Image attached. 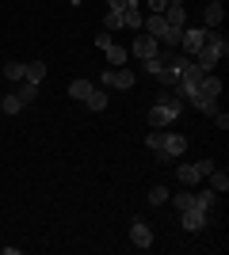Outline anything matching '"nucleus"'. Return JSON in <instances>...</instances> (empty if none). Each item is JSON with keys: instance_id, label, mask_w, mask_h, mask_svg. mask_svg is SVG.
<instances>
[{"instance_id": "1", "label": "nucleus", "mask_w": 229, "mask_h": 255, "mask_svg": "<svg viewBox=\"0 0 229 255\" xmlns=\"http://www.w3.org/2000/svg\"><path fill=\"white\" fill-rule=\"evenodd\" d=\"M142 31L153 34L161 46H180V34H184V31H176V27H168L161 11H149V15H145V19H142Z\"/></svg>"}, {"instance_id": "2", "label": "nucleus", "mask_w": 229, "mask_h": 255, "mask_svg": "<svg viewBox=\"0 0 229 255\" xmlns=\"http://www.w3.org/2000/svg\"><path fill=\"white\" fill-rule=\"evenodd\" d=\"M214 194L218 191H210V187H203V191H180V194H168V198H172V206L180 213L184 210H214Z\"/></svg>"}, {"instance_id": "3", "label": "nucleus", "mask_w": 229, "mask_h": 255, "mask_svg": "<svg viewBox=\"0 0 229 255\" xmlns=\"http://www.w3.org/2000/svg\"><path fill=\"white\" fill-rule=\"evenodd\" d=\"M176 118H180V107H172V103H161V99H157V103L149 107V126L153 129H164L168 122H176Z\"/></svg>"}, {"instance_id": "4", "label": "nucleus", "mask_w": 229, "mask_h": 255, "mask_svg": "<svg viewBox=\"0 0 229 255\" xmlns=\"http://www.w3.org/2000/svg\"><path fill=\"white\" fill-rule=\"evenodd\" d=\"M210 171H214V160H199V164H184V168L176 171V175H180V183H187V187H191V183L207 179Z\"/></svg>"}, {"instance_id": "5", "label": "nucleus", "mask_w": 229, "mask_h": 255, "mask_svg": "<svg viewBox=\"0 0 229 255\" xmlns=\"http://www.w3.org/2000/svg\"><path fill=\"white\" fill-rule=\"evenodd\" d=\"M130 50H134V57H138V61H149L153 53L161 50V42H157L153 34H145V31H142V34H138V38L130 42Z\"/></svg>"}, {"instance_id": "6", "label": "nucleus", "mask_w": 229, "mask_h": 255, "mask_svg": "<svg viewBox=\"0 0 229 255\" xmlns=\"http://www.w3.org/2000/svg\"><path fill=\"white\" fill-rule=\"evenodd\" d=\"M184 149H187V137H184V133H164L161 152H157V156H161V160H176Z\"/></svg>"}, {"instance_id": "7", "label": "nucleus", "mask_w": 229, "mask_h": 255, "mask_svg": "<svg viewBox=\"0 0 229 255\" xmlns=\"http://www.w3.org/2000/svg\"><path fill=\"white\" fill-rule=\"evenodd\" d=\"M130 244L142 248V252H145V248H153V229L142 221V217H134V221H130Z\"/></svg>"}, {"instance_id": "8", "label": "nucleus", "mask_w": 229, "mask_h": 255, "mask_svg": "<svg viewBox=\"0 0 229 255\" xmlns=\"http://www.w3.org/2000/svg\"><path fill=\"white\" fill-rule=\"evenodd\" d=\"M203 42H207V27H191V31L180 34V46L187 50V57H195V53L203 50Z\"/></svg>"}, {"instance_id": "9", "label": "nucleus", "mask_w": 229, "mask_h": 255, "mask_svg": "<svg viewBox=\"0 0 229 255\" xmlns=\"http://www.w3.org/2000/svg\"><path fill=\"white\" fill-rule=\"evenodd\" d=\"M99 80H103V88H134V73L130 69H107V73L99 76Z\"/></svg>"}, {"instance_id": "10", "label": "nucleus", "mask_w": 229, "mask_h": 255, "mask_svg": "<svg viewBox=\"0 0 229 255\" xmlns=\"http://www.w3.org/2000/svg\"><path fill=\"white\" fill-rule=\"evenodd\" d=\"M161 15H164V23H168V27H176V31H187V8H184V4H168Z\"/></svg>"}, {"instance_id": "11", "label": "nucleus", "mask_w": 229, "mask_h": 255, "mask_svg": "<svg viewBox=\"0 0 229 255\" xmlns=\"http://www.w3.org/2000/svg\"><path fill=\"white\" fill-rule=\"evenodd\" d=\"M207 210H184V217H180V225H184L187 233H203V229H207Z\"/></svg>"}, {"instance_id": "12", "label": "nucleus", "mask_w": 229, "mask_h": 255, "mask_svg": "<svg viewBox=\"0 0 229 255\" xmlns=\"http://www.w3.org/2000/svg\"><path fill=\"white\" fill-rule=\"evenodd\" d=\"M184 103H191L195 111H203V115H218V99L203 96V92H187V96H184Z\"/></svg>"}, {"instance_id": "13", "label": "nucleus", "mask_w": 229, "mask_h": 255, "mask_svg": "<svg viewBox=\"0 0 229 255\" xmlns=\"http://www.w3.org/2000/svg\"><path fill=\"white\" fill-rule=\"evenodd\" d=\"M119 15H122V27H126V31H142V19H145V15H142V8H138L134 0L119 11Z\"/></svg>"}, {"instance_id": "14", "label": "nucleus", "mask_w": 229, "mask_h": 255, "mask_svg": "<svg viewBox=\"0 0 229 255\" xmlns=\"http://www.w3.org/2000/svg\"><path fill=\"white\" fill-rule=\"evenodd\" d=\"M184 61H187V57H180L176 65H164L161 73H157V80H161L164 88H176V84H180V69H184Z\"/></svg>"}, {"instance_id": "15", "label": "nucleus", "mask_w": 229, "mask_h": 255, "mask_svg": "<svg viewBox=\"0 0 229 255\" xmlns=\"http://www.w3.org/2000/svg\"><path fill=\"white\" fill-rule=\"evenodd\" d=\"M195 92H203V96H210V99H218V96H222V80H218L214 73H207L203 80H199V88H195Z\"/></svg>"}, {"instance_id": "16", "label": "nucleus", "mask_w": 229, "mask_h": 255, "mask_svg": "<svg viewBox=\"0 0 229 255\" xmlns=\"http://www.w3.org/2000/svg\"><path fill=\"white\" fill-rule=\"evenodd\" d=\"M103 53H107V61L115 65V69H119V65H126V57H130V50H122L119 42H107V46H103Z\"/></svg>"}, {"instance_id": "17", "label": "nucleus", "mask_w": 229, "mask_h": 255, "mask_svg": "<svg viewBox=\"0 0 229 255\" xmlns=\"http://www.w3.org/2000/svg\"><path fill=\"white\" fill-rule=\"evenodd\" d=\"M23 80L42 84V80H46V61H27V73H23Z\"/></svg>"}, {"instance_id": "18", "label": "nucleus", "mask_w": 229, "mask_h": 255, "mask_svg": "<svg viewBox=\"0 0 229 255\" xmlns=\"http://www.w3.org/2000/svg\"><path fill=\"white\" fill-rule=\"evenodd\" d=\"M222 15H226V8H222V4H207V11H203V27H218Z\"/></svg>"}, {"instance_id": "19", "label": "nucleus", "mask_w": 229, "mask_h": 255, "mask_svg": "<svg viewBox=\"0 0 229 255\" xmlns=\"http://www.w3.org/2000/svg\"><path fill=\"white\" fill-rule=\"evenodd\" d=\"M15 96H19V103H34V96H38V84H31V80H19V88H15Z\"/></svg>"}, {"instance_id": "20", "label": "nucleus", "mask_w": 229, "mask_h": 255, "mask_svg": "<svg viewBox=\"0 0 229 255\" xmlns=\"http://www.w3.org/2000/svg\"><path fill=\"white\" fill-rule=\"evenodd\" d=\"M88 96H92V84H88V80H73V84H69V99H80V103H84Z\"/></svg>"}, {"instance_id": "21", "label": "nucleus", "mask_w": 229, "mask_h": 255, "mask_svg": "<svg viewBox=\"0 0 229 255\" xmlns=\"http://www.w3.org/2000/svg\"><path fill=\"white\" fill-rule=\"evenodd\" d=\"M207 179H210V191H222V194L229 191V175H226V171H218V168H214V171L207 175Z\"/></svg>"}, {"instance_id": "22", "label": "nucleus", "mask_w": 229, "mask_h": 255, "mask_svg": "<svg viewBox=\"0 0 229 255\" xmlns=\"http://www.w3.org/2000/svg\"><path fill=\"white\" fill-rule=\"evenodd\" d=\"M23 73H27V61H8V65H4V76H8V80H15V84L23 80Z\"/></svg>"}, {"instance_id": "23", "label": "nucleus", "mask_w": 229, "mask_h": 255, "mask_svg": "<svg viewBox=\"0 0 229 255\" xmlns=\"http://www.w3.org/2000/svg\"><path fill=\"white\" fill-rule=\"evenodd\" d=\"M92 111H107V92H99V88H92V96L84 99Z\"/></svg>"}, {"instance_id": "24", "label": "nucleus", "mask_w": 229, "mask_h": 255, "mask_svg": "<svg viewBox=\"0 0 229 255\" xmlns=\"http://www.w3.org/2000/svg\"><path fill=\"white\" fill-rule=\"evenodd\" d=\"M0 111H4V115H19V111H23L19 96H15V92H11V96H4V103H0Z\"/></svg>"}, {"instance_id": "25", "label": "nucleus", "mask_w": 229, "mask_h": 255, "mask_svg": "<svg viewBox=\"0 0 229 255\" xmlns=\"http://www.w3.org/2000/svg\"><path fill=\"white\" fill-rule=\"evenodd\" d=\"M103 27H107V31H122V15H119V11H107Z\"/></svg>"}, {"instance_id": "26", "label": "nucleus", "mask_w": 229, "mask_h": 255, "mask_svg": "<svg viewBox=\"0 0 229 255\" xmlns=\"http://www.w3.org/2000/svg\"><path fill=\"white\" fill-rule=\"evenodd\" d=\"M149 202L153 206H164V202H168V191H164V187H153V191H149Z\"/></svg>"}, {"instance_id": "27", "label": "nucleus", "mask_w": 229, "mask_h": 255, "mask_svg": "<svg viewBox=\"0 0 229 255\" xmlns=\"http://www.w3.org/2000/svg\"><path fill=\"white\" fill-rule=\"evenodd\" d=\"M126 4H130V0H107V11H122Z\"/></svg>"}, {"instance_id": "28", "label": "nucleus", "mask_w": 229, "mask_h": 255, "mask_svg": "<svg viewBox=\"0 0 229 255\" xmlns=\"http://www.w3.org/2000/svg\"><path fill=\"white\" fill-rule=\"evenodd\" d=\"M168 8V0H149V11H164Z\"/></svg>"}, {"instance_id": "29", "label": "nucleus", "mask_w": 229, "mask_h": 255, "mask_svg": "<svg viewBox=\"0 0 229 255\" xmlns=\"http://www.w3.org/2000/svg\"><path fill=\"white\" fill-rule=\"evenodd\" d=\"M210 4H222V0H210Z\"/></svg>"}]
</instances>
